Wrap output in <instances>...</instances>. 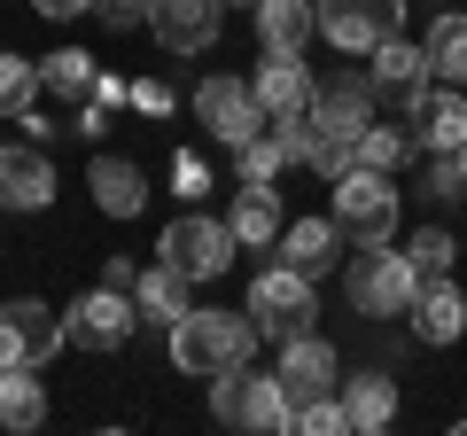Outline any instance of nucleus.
<instances>
[{"mask_svg": "<svg viewBox=\"0 0 467 436\" xmlns=\"http://www.w3.org/2000/svg\"><path fill=\"white\" fill-rule=\"evenodd\" d=\"M226 226H234V242H242V250H273V234L288 226V211H281V195H273V187H242V195H234V211H226Z\"/></svg>", "mask_w": 467, "mask_h": 436, "instance_id": "obj_25", "label": "nucleus"}, {"mask_svg": "<svg viewBox=\"0 0 467 436\" xmlns=\"http://www.w3.org/2000/svg\"><path fill=\"white\" fill-rule=\"evenodd\" d=\"M211 413L226 420V429H250V436H281L288 420H296V405H288L281 374H250V367H226V374H211Z\"/></svg>", "mask_w": 467, "mask_h": 436, "instance_id": "obj_3", "label": "nucleus"}, {"mask_svg": "<svg viewBox=\"0 0 467 436\" xmlns=\"http://www.w3.org/2000/svg\"><path fill=\"white\" fill-rule=\"evenodd\" d=\"M94 16L109 32H133V24H149V0H94Z\"/></svg>", "mask_w": 467, "mask_h": 436, "instance_id": "obj_33", "label": "nucleus"}, {"mask_svg": "<svg viewBox=\"0 0 467 436\" xmlns=\"http://www.w3.org/2000/svg\"><path fill=\"white\" fill-rule=\"evenodd\" d=\"M405 257H413V273L429 281V273H451V257H460V242H451L444 226H420V234L405 242Z\"/></svg>", "mask_w": 467, "mask_h": 436, "instance_id": "obj_31", "label": "nucleus"}, {"mask_svg": "<svg viewBox=\"0 0 467 436\" xmlns=\"http://www.w3.org/2000/svg\"><path fill=\"white\" fill-rule=\"evenodd\" d=\"M319 32L312 0H257V39H265V55H304Z\"/></svg>", "mask_w": 467, "mask_h": 436, "instance_id": "obj_23", "label": "nucleus"}, {"mask_svg": "<svg viewBox=\"0 0 467 436\" xmlns=\"http://www.w3.org/2000/svg\"><path fill=\"white\" fill-rule=\"evenodd\" d=\"M405 125H413V149L451 156L467 140V86H420V94L405 101Z\"/></svg>", "mask_w": 467, "mask_h": 436, "instance_id": "obj_11", "label": "nucleus"}, {"mask_svg": "<svg viewBox=\"0 0 467 436\" xmlns=\"http://www.w3.org/2000/svg\"><path fill=\"white\" fill-rule=\"evenodd\" d=\"M32 94H39V63H24V55L0 47V118H16Z\"/></svg>", "mask_w": 467, "mask_h": 436, "instance_id": "obj_30", "label": "nucleus"}, {"mask_svg": "<svg viewBox=\"0 0 467 436\" xmlns=\"http://www.w3.org/2000/svg\"><path fill=\"white\" fill-rule=\"evenodd\" d=\"M218 8L226 0H149V32L164 55H211L218 47Z\"/></svg>", "mask_w": 467, "mask_h": 436, "instance_id": "obj_12", "label": "nucleus"}, {"mask_svg": "<svg viewBox=\"0 0 467 436\" xmlns=\"http://www.w3.org/2000/svg\"><path fill=\"white\" fill-rule=\"evenodd\" d=\"M133 327H140L133 288H109V281H94V288L63 312V343H78V351H94V358L125 351V336H133Z\"/></svg>", "mask_w": 467, "mask_h": 436, "instance_id": "obj_8", "label": "nucleus"}, {"mask_svg": "<svg viewBox=\"0 0 467 436\" xmlns=\"http://www.w3.org/2000/svg\"><path fill=\"white\" fill-rule=\"evenodd\" d=\"M451 156H460V171H467V140H460V149H451Z\"/></svg>", "mask_w": 467, "mask_h": 436, "instance_id": "obj_38", "label": "nucleus"}, {"mask_svg": "<svg viewBox=\"0 0 467 436\" xmlns=\"http://www.w3.org/2000/svg\"><path fill=\"white\" fill-rule=\"evenodd\" d=\"M405 319H413V336L429 343V351H444V343H460V336H467V296H460V288L444 281V273H429V281H420V296H413V312H405Z\"/></svg>", "mask_w": 467, "mask_h": 436, "instance_id": "obj_20", "label": "nucleus"}, {"mask_svg": "<svg viewBox=\"0 0 467 436\" xmlns=\"http://www.w3.org/2000/svg\"><path fill=\"white\" fill-rule=\"evenodd\" d=\"M39 420H47V382H39V367H0V429L32 436Z\"/></svg>", "mask_w": 467, "mask_h": 436, "instance_id": "obj_26", "label": "nucleus"}, {"mask_svg": "<svg viewBox=\"0 0 467 436\" xmlns=\"http://www.w3.org/2000/svg\"><path fill=\"white\" fill-rule=\"evenodd\" d=\"M343 413L358 436H382L398 420V382L389 374H343Z\"/></svg>", "mask_w": 467, "mask_h": 436, "instance_id": "obj_24", "label": "nucleus"}, {"mask_svg": "<svg viewBox=\"0 0 467 436\" xmlns=\"http://www.w3.org/2000/svg\"><path fill=\"white\" fill-rule=\"evenodd\" d=\"M367 70H374V94L405 109V101H413L420 86H429V47H420V39H405V32H389L382 47L367 55Z\"/></svg>", "mask_w": 467, "mask_h": 436, "instance_id": "obj_18", "label": "nucleus"}, {"mask_svg": "<svg viewBox=\"0 0 467 436\" xmlns=\"http://www.w3.org/2000/svg\"><path fill=\"white\" fill-rule=\"evenodd\" d=\"M94 86H101V63L86 47H55L47 63H39V101L63 118V133H70V118H78L86 101H94Z\"/></svg>", "mask_w": 467, "mask_h": 436, "instance_id": "obj_14", "label": "nucleus"}, {"mask_svg": "<svg viewBox=\"0 0 467 436\" xmlns=\"http://www.w3.org/2000/svg\"><path fill=\"white\" fill-rule=\"evenodd\" d=\"M374 109H382V94H374V70H335V78L312 94V118L327 125V133H343V140L367 133Z\"/></svg>", "mask_w": 467, "mask_h": 436, "instance_id": "obj_13", "label": "nucleus"}, {"mask_svg": "<svg viewBox=\"0 0 467 436\" xmlns=\"http://www.w3.org/2000/svg\"><path fill=\"white\" fill-rule=\"evenodd\" d=\"M55 202V164L39 140L24 149H0V211H47Z\"/></svg>", "mask_w": 467, "mask_h": 436, "instance_id": "obj_17", "label": "nucleus"}, {"mask_svg": "<svg viewBox=\"0 0 467 436\" xmlns=\"http://www.w3.org/2000/svg\"><path fill=\"white\" fill-rule=\"evenodd\" d=\"M187 304H195V281H187V273H171L164 257H156L149 273H133V312L149 319V327H164V336H171V319H180Z\"/></svg>", "mask_w": 467, "mask_h": 436, "instance_id": "obj_22", "label": "nucleus"}, {"mask_svg": "<svg viewBox=\"0 0 467 436\" xmlns=\"http://www.w3.org/2000/svg\"><path fill=\"white\" fill-rule=\"evenodd\" d=\"M312 16H319V39L335 55L367 63L389 32H405V0H312Z\"/></svg>", "mask_w": 467, "mask_h": 436, "instance_id": "obj_7", "label": "nucleus"}, {"mask_svg": "<svg viewBox=\"0 0 467 436\" xmlns=\"http://www.w3.org/2000/svg\"><path fill=\"white\" fill-rule=\"evenodd\" d=\"M429 78H444V86H467V8H444V16L429 24Z\"/></svg>", "mask_w": 467, "mask_h": 436, "instance_id": "obj_27", "label": "nucleus"}, {"mask_svg": "<svg viewBox=\"0 0 467 436\" xmlns=\"http://www.w3.org/2000/svg\"><path fill=\"white\" fill-rule=\"evenodd\" d=\"M234 156H242V187H273V180L288 171V149H281V133H273V125H265L257 140H242Z\"/></svg>", "mask_w": 467, "mask_h": 436, "instance_id": "obj_28", "label": "nucleus"}, {"mask_svg": "<svg viewBox=\"0 0 467 436\" xmlns=\"http://www.w3.org/2000/svg\"><path fill=\"white\" fill-rule=\"evenodd\" d=\"M86 187H94L101 218H140L149 211V171H140L133 156H94V164H86Z\"/></svg>", "mask_w": 467, "mask_h": 436, "instance_id": "obj_19", "label": "nucleus"}, {"mask_svg": "<svg viewBox=\"0 0 467 436\" xmlns=\"http://www.w3.org/2000/svg\"><path fill=\"white\" fill-rule=\"evenodd\" d=\"M273 250H281V265L288 273H327L335 265V250H343V226H335V218H288L281 234H273Z\"/></svg>", "mask_w": 467, "mask_h": 436, "instance_id": "obj_21", "label": "nucleus"}, {"mask_svg": "<svg viewBox=\"0 0 467 436\" xmlns=\"http://www.w3.org/2000/svg\"><path fill=\"white\" fill-rule=\"evenodd\" d=\"M195 118H202V133H211L218 149H242V140L265 133V109H257L250 78H226V70H211V78L195 86Z\"/></svg>", "mask_w": 467, "mask_h": 436, "instance_id": "obj_9", "label": "nucleus"}, {"mask_svg": "<svg viewBox=\"0 0 467 436\" xmlns=\"http://www.w3.org/2000/svg\"><path fill=\"white\" fill-rule=\"evenodd\" d=\"M234 226L226 218H211V211H187V218H171L164 234H156V257H164L171 273H187V281H218V273H234Z\"/></svg>", "mask_w": 467, "mask_h": 436, "instance_id": "obj_5", "label": "nucleus"}, {"mask_svg": "<svg viewBox=\"0 0 467 436\" xmlns=\"http://www.w3.org/2000/svg\"><path fill=\"white\" fill-rule=\"evenodd\" d=\"M405 156H413V133H398V125L374 118L367 133H358V164H367V171H398Z\"/></svg>", "mask_w": 467, "mask_h": 436, "instance_id": "obj_29", "label": "nucleus"}, {"mask_svg": "<svg viewBox=\"0 0 467 436\" xmlns=\"http://www.w3.org/2000/svg\"><path fill=\"white\" fill-rule=\"evenodd\" d=\"M343 296H350V312H358V319H398V312H413L420 273H413V257H405V250L374 242V250H358V257H350Z\"/></svg>", "mask_w": 467, "mask_h": 436, "instance_id": "obj_2", "label": "nucleus"}, {"mask_svg": "<svg viewBox=\"0 0 467 436\" xmlns=\"http://www.w3.org/2000/svg\"><path fill=\"white\" fill-rule=\"evenodd\" d=\"M47 24H70V16H94V0H32Z\"/></svg>", "mask_w": 467, "mask_h": 436, "instance_id": "obj_37", "label": "nucleus"}, {"mask_svg": "<svg viewBox=\"0 0 467 436\" xmlns=\"http://www.w3.org/2000/svg\"><path fill=\"white\" fill-rule=\"evenodd\" d=\"M250 94H257V109H265V125H273V118H304L312 94H319V78L304 70V55H265V63L250 70Z\"/></svg>", "mask_w": 467, "mask_h": 436, "instance_id": "obj_16", "label": "nucleus"}, {"mask_svg": "<svg viewBox=\"0 0 467 436\" xmlns=\"http://www.w3.org/2000/svg\"><path fill=\"white\" fill-rule=\"evenodd\" d=\"M281 389H288V405H304V398H327L335 382H343V358H335V343L327 336H288L281 343Z\"/></svg>", "mask_w": 467, "mask_h": 436, "instance_id": "obj_15", "label": "nucleus"}, {"mask_svg": "<svg viewBox=\"0 0 467 436\" xmlns=\"http://www.w3.org/2000/svg\"><path fill=\"white\" fill-rule=\"evenodd\" d=\"M335 202L327 218L343 226V242H358V250H374V242L398 234V187H389V171H367V164H350L343 180H327Z\"/></svg>", "mask_w": 467, "mask_h": 436, "instance_id": "obj_4", "label": "nucleus"}, {"mask_svg": "<svg viewBox=\"0 0 467 436\" xmlns=\"http://www.w3.org/2000/svg\"><path fill=\"white\" fill-rule=\"evenodd\" d=\"M250 319H257V336L265 343H288V336H312V319H319V281L312 273H257L250 281Z\"/></svg>", "mask_w": 467, "mask_h": 436, "instance_id": "obj_6", "label": "nucleus"}, {"mask_svg": "<svg viewBox=\"0 0 467 436\" xmlns=\"http://www.w3.org/2000/svg\"><path fill=\"white\" fill-rule=\"evenodd\" d=\"M63 351V312H47L39 296L0 304V367H47Z\"/></svg>", "mask_w": 467, "mask_h": 436, "instance_id": "obj_10", "label": "nucleus"}, {"mask_svg": "<svg viewBox=\"0 0 467 436\" xmlns=\"http://www.w3.org/2000/svg\"><path fill=\"white\" fill-rule=\"evenodd\" d=\"M133 109H140V118H171V86L164 78H140L133 86Z\"/></svg>", "mask_w": 467, "mask_h": 436, "instance_id": "obj_34", "label": "nucleus"}, {"mask_svg": "<svg viewBox=\"0 0 467 436\" xmlns=\"http://www.w3.org/2000/svg\"><path fill=\"white\" fill-rule=\"evenodd\" d=\"M429 187H436V195H467V171H460V156H436V164H429Z\"/></svg>", "mask_w": 467, "mask_h": 436, "instance_id": "obj_35", "label": "nucleus"}, {"mask_svg": "<svg viewBox=\"0 0 467 436\" xmlns=\"http://www.w3.org/2000/svg\"><path fill=\"white\" fill-rule=\"evenodd\" d=\"M257 319L250 312H202V304H187L180 319H171V367L180 374H226V367H250V351H257Z\"/></svg>", "mask_w": 467, "mask_h": 436, "instance_id": "obj_1", "label": "nucleus"}, {"mask_svg": "<svg viewBox=\"0 0 467 436\" xmlns=\"http://www.w3.org/2000/svg\"><path fill=\"white\" fill-rule=\"evenodd\" d=\"M296 436H350L343 398H304V405H296Z\"/></svg>", "mask_w": 467, "mask_h": 436, "instance_id": "obj_32", "label": "nucleus"}, {"mask_svg": "<svg viewBox=\"0 0 467 436\" xmlns=\"http://www.w3.org/2000/svg\"><path fill=\"white\" fill-rule=\"evenodd\" d=\"M171 180H180V195H202L211 171H202V156H171Z\"/></svg>", "mask_w": 467, "mask_h": 436, "instance_id": "obj_36", "label": "nucleus"}]
</instances>
